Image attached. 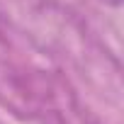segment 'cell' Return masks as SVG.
<instances>
[{
  "mask_svg": "<svg viewBox=\"0 0 124 124\" xmlns=\"http://www.w3.org/2000/svg\"><path fill=\"white\" fill-rule=\"evenodd\" d=\"M107 3H119V0H107Z\"/></svg>",
  "mask_w": 124,
  "mask_h": 124,
  "instance_id": "obj_1",
  "label": "cell"
}]
</instances>
